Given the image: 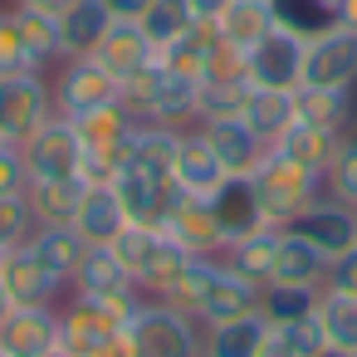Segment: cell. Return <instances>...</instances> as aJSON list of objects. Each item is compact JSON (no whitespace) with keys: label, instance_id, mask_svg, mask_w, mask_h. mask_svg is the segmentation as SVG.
<instances>
[{"label":"cell","instance_id":"47","mask_svg":"<svg viewBox=\"0 0 357 357\" xmlns=\"http://www.w3.org/2000/svg\"><path fill=\"white\" fill-rule=\"evenodd\" d=\"M323 289H333V294H357V245H352V250H342L337 259H328Z\"/></svg>","mask_w":357,"mask_h":357},{"label":"cell","instance_id":"39","mask_svg":"<svg viewBox=\"0 0 357 357\" xmlns=\"http://www.w3.org/2000/svg\"><path fill=\"white\" fill-rule=\"evenodd\" d=\"M250 98V79H206L201 84V103H196V123L211 118H240Z\"/></svg>","mask_w":357,"mask_h":357},{"label":"cell","instance_id":"45","mask_svg":"<svg viewBox=\"0 0 357 357\" xmlns=\"http://www.w3.org/2000/svg\"><path fill=\"white\" fill-rule=\"evenodd\" d=\"M35 235V215H30V201L25 196H0V245H25Z\"/></svg>","mask_w":357,"mask_h":357},{"label":"cell","instance_id":"36","mask_svg":"<svg viewBox=\"0 0 357 357\" xmlns=\"http://www.w3.org/2000/svg\"><path fill=\"white\" fill-rule=\"evenodd\" d=\"M215 45H220V30H215V25H191L181 40H172V45L162 50V64H172V69L201 79V69H206V59L215 54Z\"/></svg>","mask_w":357,"mask_h":357},{"label":"cell","instance_id":"48","mask_svg":"<svg viewBox=\"0 0 357 357\" xmlns=\"http://www.w3.org/2000/svg\"><path fill=\"white\" fill-rule=\"evenodd\" d=\"M186 10H191L196 25H215V20L230 10V0H186Z\"/></svg>","mask_w":357,"mask_h":357},{"label":"cell","instance_id":"26","mask_svg":"<svg viewBox=\"0 0 357 357\" xmlns=\"http://www.w3.org/2000/svg\"><path fill=\"white\" fill-rule=\"evenodd\" d=\"M294 113L313 128L328 132H347L352 128V89H318V84H298L294 89Z\"/></svg>","mask_w":357,"mask_h":357},{"label":"cell","instance_id":"6","mask_svg":"<svg viewBox=\"0 0 357 357\" xmlns=\"http://www.w3.org/2000/svg\"><path fill=\"white\" fill-rule=\"evenodd\" d=\"M20 157H25V172L30 181H64V176H79L84 172V142H79V128L69 118H50L40 132H30L20 142Z\"/></svg>","mask_w":357,"mask_h":357},{"label":"cell","instance_id":"42","mask_svg":"<svg viewBox=\"0 0 357 357\" xmlns=\"http://www.w3.org/2000/svg\"><path fill=\"white\" fill-rule=\"evenodd\" d=\"M323 196H333V201H342V206L357 211V147H347V137H342L337 157L323 172Z\"/></svg>","mask_w":357,"mask_h":357},{"label":"cell","instance_id":"43","mask_svg":"<svg viewBox=\"0 0 357 357\" xmlns=\"http://www.w3.org/2000/svg\"><path fill=\"white\" fill-rule=\"evenodd\" d=\"M35 59L25 50V35L15 25V10H0V79H10V74H30ZM45 74V69H40Z\"/></svg>","mask_w":357,"mask_h":357},{"label":"cell","instance_id":"28","mask_svg":"<svg viewBox=\"0 0 357 357\" xmlns=\"http://www.w3.org/2000/svg\"><path fill=\"white\" fill-rule=\"evenodd\" d=\"M328 259L298 235V230H279V255H274V279L269 284H323Z\"/></svg>","mask_w":357,"mask_h":357},{"label":"cell","instance_id":"18","mask_svg":"<svg viewBox=\"0 0 357 357\" xmlns=\"http://www.w3.org/2000/svg\"><path fill=\"white\" fill-rule=\"evenodd\" d=\"M25 245L35 250V259H40L64 289L74 284V274L84 269V259H89V250H93L74 225H35V235H30Z\"/></svg>","mask_w":357,"mask_h":357},{"label":"cell","instance_id":"23","mask_svg":"<svg viewBox=\"0 0 357 357\" xmlns=\"http://www.w3.org/2000/svg\"><path fill=\"white\" fill-rule=\"evenodd\" d=\"M113 25V10L103 0H74V6L59 15V45H64V59H79V54H93L98 40L108 35Z\"/></svg>","mask_w":357,"mask_h":357},{"label":"cell","instance_id":"8","mask_svg":"<svg viewBox=\"0 0 357 357\" xmlns=\"http://www.w3.org/2000/svg\"><path fill=\"white\" fill-rule=\"evenodd\" d=\"M54 118V98H50V74L30 69V74H10L0 79V123L15 142H25L30 132H40Z\"/></svg>","mask_w":357,"mask_h":357},{"label":"cell","instance_id":"58","mask_svg":"<svg viewBox=\"0 0 357 357\" xmlns=\"http://www.w3.org/2000/svg\"><path fill=\"white\" fill-rule=\"evenodd\" d=\"M323 357H342V352H323Z\"/></svg>","mask_w":357,"mask_h":357},{"label":"cell","instance_id":"51","mask_svg":"<svg viewBox=\"0 0 357 357\" xmlns=\"http://www.w3.org/2000/svg\"><path fill=\"white\" fill-rule=\"evenodd\" d=\"M93 357H132V342H128V333H118V337H108Z\"/></svg>","mask_w":357,"mask_h":357},{"label":"cell","instance_id":"30","mask_svg":"<svg viewBox=\"0 0 357 357\" xmlns=\"http://www.w3.org/2000/svg\"><path fill=\"white\" fill-rule=\"evenodd\" d=\"M215 30H220L225 45L250 50L274 30V10H269V0H230V10L215 20Z\"/></svg>","mask_w":357,"mask_h":357},{"label":"cell","instance_id":"41","mask_svg":"<svg viewBox=\"0 0 357 357\" xmlns=\"http://www.w3.org/2000/svg\"><path fill=\"white\" fill-rule=\"evenodd\" d=\"M157 240H162V230H157V225H123V235L108 245V250L118 255V264L128 269V279H132V284H137V279H142V269L152 264Z\"/></svg>","mask_w":357,"mask_h":357},{"label":"cell","instance_id":"50","mask_svg":"<svg viewBox=\"0 0 357 357\" xmlns=\"http://www.w3.org/2000/svg\"><path fill=\"white\" fill-rule=\"evenodd\" d=\"M333 25L357 35V0H333Z\"/></svg>","mask_w":357,"mask_h":357},{"label":"cell","instance_id":"3","mask_svg":"<svg viewBox=\"0 0 357 357\" xmlns=\"http://www.w3.org/2000/svg\"><path fill=\"white\" fill-rule=\"evenodd\" d=\"M128 342L132 357H201V323L162 298H142L137 313L128 318Z\"/></svg>","mask_w":357,"mask_h":357},{"label":"cell","instance_id":"15","mask_svg":"<svg viewBox=\"0 0 357 357\" xmlns=\"http://www.w3.org/2000/svg\"><path fill=\"white\" fill-rule=\"evenodd\" d=\"M201 132H206V142L215 147V157L230 176H250L269 152V142L245 118H211V123H201Z\"/></svg>","mask_w":357,"mask_h":357},{"label":"cell","instance_id":"29","mask_svg":"<svg viewBox=\"0 0 357 357\" xmlns=\"http://www.w3.org/2000/svg\"><path fill=\"white\" fill-rule=\"evenodd\" d=\"M108 186H113V196L123 201V215H128V225H157L167 186H157L152 176H142V172H137V167H128V162H123V172H118Z\"/></svg>","mask_w":357,"mask_h":357},{"label":"cell","instance_id":"25","mask_svg":"<svg viewBox=\"0 0 357 357\" xmlns=\"http://www.w3.org/2000/svg\"><path fill=\"white\" fill-rule=\"evenodd\" d=\"M274 255H279V225H259V230H250V235H240V240H230L225 245V264L235 269V274H245L250 284H269L274 279Z\"/></svg>","mask_w":357,"mask_h":357},{"label":"cell","instance_id":"55","mask_svg":"<svg viewBox=\"0 0 357 357\" xmlns=\"http://www.w3.org/2000/svg\"><path fill=\"white\" fill-rule=\"evenodd\" d=\"M347 147H357V118H352V128H347Z\"/></svg>","mask_w":357,"mask_h":357},{"label":"cell","instance_id":"34","mask_svg":"<svg viewBox=\"0 0 357 357\" xmlns=\"http://www.w3.org/2000/svg\"><path fill=\"white\" fill-rule=\"evenodd\" d=\"M318 323H323L328 352L357 357V294H333V289H323V298H318Z\"/></svg>","mask_w":357,"mask_h":357},{"label":"cell","instance_id":"53","mask_svg":"<svg viewBox=\"0 0 357 357\" xmlns=\"http://www.w3.org/2000/svg\"><path fill=\"white\" fill-rule=\"evenodd\" d=\"M10 308H15V303H10V294H6V284H0V323H6V318H10Z\"/></svg>","mask_w":357,"mask_h":357},{"label":"cell","instance_id":"24","mask_svg":"<svg viewBox=\"0 0 357 357\" xmlns=\"http://www.w3.org/2000/svg\"><path fill=\"white\" fill-rule=\"evenodd\" d=\"M123 225H128V215H123V201L113 196V186H89V191H84V206H79V215H74V230H79L93 250H103V245H113V240L123 235Z\"/></svg>","mask_w":357,"mask_h":357},{"label":"cell","instance_id":"19","mask_svg":"<svg viewBox=\"0 0 357 357\" xmlns=\"http://www.w3.org/2000/svg\"><path fill=\"white\" fill-rule=\"evenodd\" d=\"M211 211H215V225H220L225 245L240 240V235H250V230H259V225H269L264 211H259V196H255L250 176H225L220 191L211 196Z\"/></svg>","mask_w":357,"mask_h":357},{"label":"cell","instance_id":"21","mask_svg":"<svg viewBox=\"0 0 357 357\" xmlns=\"http://www.w3.org/2000/svg\"><path fill=\"white\" fill-rule=\"evenodd\" d=\"M255 308H259V284H250L245 274H235V269L220 259V269H215V279H211V294L201 298L196 323L211 328V323H225V318H240V313H255Z\"/></svg>","mask_w":357,"mask_h":357},{"label":"cell","instance_id":"10","mask_svg":"<svg viewBox=\"0 0 357 357\" xmlns=\"http://www.w3.org/2000/svg\"><path fill=\"white\" fill-rule=\"evenodd\" d=\"M118 333H123V323L108 318L93 298H84V294H64L59 298V347L69 357H93Z\"/></svg>","mask_w":357,"mask_h":357},{"label":"cell","instance_id":"27","mask_svg":"<svg viewBox=\"0 0 357 357\" xmlns=\"http://www.w3.org/2000/svg\"><path fill=\"white\" fill-rule=\"evenodd\" d=\"M342 137H347V132H328V128H313V123L294 118V123L279 132L274 152H284V157H294V162H303V167H313V172H328V162L337 157Z\"/></svg>","mask_w":357,"mask_h":357},{"label":"cell","instance_id":"44","mask_svg":"<svg viewBox=\"0 0 357 357\" xmlns=\"http://www.w3.org/2000/svg\"><path fill=\"white\" fill-rule=\"evenodd\" d=\"M274 333L284 337V347H289L294 357H323V352H328V337H323L318 313H308V318H298V323H284V328H274Z\"/></svg>","mask_w":357,"mask_h":357},{"label":"cell","instance_id":"57","mask_svg":"<svg viewBox=\"0 0 357 357\" xmlns=\"http://www.w3.org/2000/svg\"><path fill=\"white\" fill-rule=\"evenodd\" d=\"M50 357H69V352H64V347H54V352H50Z\"/></svg>","mask_w":357,"mask_h":357},{"label":"cell","instance_id":"4","mask_svg":"<svg viewBox=\"0 0 357 357\" xmlns=\"http://www.w3.org/2000/svg\"><path fill=\"white\" fill-rule=\"evenodd\" d=\"M50 98H54V113L59 118H84L93 108H103V103H123V84L93 54H79V59H59L54 64Z\"/></svg>","mask_w":357,"mask_h":357},{"label":"cell","instance_id":"20","mask_svg":"<svg viewBox=\"0 0 357 357\" xmlns=\"http://www.w3.org/2000/svg\"><path fill=\"white\" fill-rule=\"evenodd\" d=\"M93 59L123 84L128 74H137L142 64H152L157 59V50H152V40L142 35V25L137 20H113L108 25V35L98 40V50H93Z\"/></svg>","mask_w":357,"mask_h":357},{"label":"cell","instance_id":"1","mask_svg":"<svg viewBox=\"0 0 357 357\" xmlns=\"http://www.w3.org/2000/svg\"><path fill=\"white\" fill-rule=\"evenodd\" d=\"M196 103H201V79L162 64H142L137 74L123 79V108L137 123H167V128H196Z\"/></svg>","mask_w":357,"mask_h":357},{"label":"cell","instance_id":"52","mask_svg":"<svg viewBox=\"0 0 357 357\" xmlns=\"http://www.w3.org/2000/svg\"><path fill=\"white\" fill-rule=\"evenodd\" d=\"M15 6H30V10H45V15H64L74 0H15Z\"/></svg>","mask_w":357,"mask_h":357},{"label":"cell","instance_id":"33","mask_svg":"<svg viewBox=\"0 0 357 357\" xmlns=\"http://www.w3.org/2000/svg\"><path fill=\"white\" fill-rule=\"evenodd\" d=\"M318 298H323V284H264L259 289V313L284 328V323H298L308 313H318Z\"/></svg>","mask_w":357,"mask_h":357},{"label":"cell","instance_id":"16","mask_svg":"<svg viewBox=\"0 0 357 357\" xmlns=\"http://www.w3.org/2000/svg\"><path fill=\"white\" fill-rule=\"evenodd\" d=\"M230 172L220 167V157H215V147L206 142V132H201V123L196 128H186L181 132V152H176V186L186 191V196H201V201H211L215 191H220V181H225Z\"/></svg>","mask_w":357,"mask_h":357},{"label":"cell","instance_id":"7","mask_svg":"<svg viewBox=\"0 0 357 357\" xmlns=\"http://www.w3.org/2000/svg\"><path fill=\"white\" fill-rule=\"evenodd\" d=\"M303 45L308 40H298L294 30L274 25L259 45L245 50V79L255 89H284V93H294L303 84Z\"/></svg>","mask_w":357,"mask_h":357},{"label":"cell","instance_id":"11","mask_svg":"<svg viewBox=\"0 0 357 357\" xmlns=\"http://www.w3.org/2000/svg\"><path fill=\"white\" fill-rule=\"evenodd\" d=\"M59 347V303L10 308L0 323V357H50Z\"/></svg>","mask_w":357,"mask_h":357},{"label":"cell","instance_id":"9","mask_svg":"<svg viewBox=\"0 0 357 357\" xmlns=\"http://www.w3.org/2000/svg\"><path fill=\"white\" fill-rule=\"evenodd\" d=\"M303 84L318 89H357V35L328 25L303 45Z\"/></svg>","mask_w":357,"mask_h":357},{"label":"cell","instance_id":"2","mask_svg":"<svg viewBox=\"0 0 357 357\" xmlns=\"http://www.w3.org/2000/svg\"><path fill=\"white\" fill-rule=\"evenodd\" d=\"M250 181H255V196H259V211H264V220L269 225H294L318 196H323V172H313V167H303V162H294V157H284V152H264V162L250 172Z\"/></svg>","mask_w":357,"mask_h":357},{"label":"cell","instance_id":"5","mask_svg":"<svg viewBox=\"0 0 357 357\" xmlns=\"http://www.w3.org/2000/svg\"><path fill=\"white\" fill-rule=\"evenodd\" d=\"M157 230H162V235H172L186 255H225V235H220V225H215L211 201L186 196L176 181H172V186H167V196H162Z\"/></svg>","mask_w":357,"mask_h":357},{"label":"cell","instance_id":"54","mask_svg":"<svg viewBox=\"0 0 357 357\" xmlns=\"http://www.w3.org/2000/svg\"><path fill=\"white\" fill-rule=\"evenodd\" d=\"M10 142H15V137L6 132V123H0V147H10ZM15 147H20V142H15Z\"/></svg>","mask_w":357,"mask_h":357},{"label":"cell","instance_id":"12","mask_svg":"<svg viewBox=\"0 0 357 357\" xmlns=\"http://www.w3.org/2000/svg\"><path fill=\"white\" fill-rule=\"evenodd\" d=\"M289 230H298L323 259H337L342 250L357 245V211L342 206V201H333V196H318V201H313Z\"/></svg>","mask_w":357,"mask_h":357},{"label":"cell","instance_id":"38","mask_svg":"<svg viewBox=\"0 0 357 357\" xmlns=\"http://www.w3.org/2000/svg\"><path fill=\"white\" fill-rule=\"evenodd\" d=\"M274 25L294 30L298 40H313L333 25V0H269Z\"/></svg>","mask_w":357,"mask_h":357},{"label":"cell","instance_id":"35","mask_svg":"<svg viewBox=\"0 0 357 357\" xmlns=\"http://www.w3.org/2000/svg\"><path fill=\"white\" fill-rule=\"evenodd\" d=\"M15 10V25L25 35V50L35 59V69H54L64 59V45H59V15H45V10H30V6H10Z\"/></svg>","mask_w":357,"mask_h":357},{"label":"cell","instance_id":"49","mask_svg":"<svg viewBox=\"0 0 357 357\" xmlns=\"http://www.w3.org/2000/svg\"><path fill=\"white\" fill-rule=\"evenodd\" d=\"M103 6L113 10V20H142V10L152 6V0H103Z\"/></svg>","mask_w":357,"mask_h":357},{"label":"cell","instance_id":"17","mask_svg":"<svg viewBox=\"0 0 357 357\" xmlns=\"http://www.w3.org/2000/svg\"><path fill=\"white\" fill-rule=\"evenodd\" d=\"M269 333H274V323L259 308L240 313V318H225V323H211L201 333V357H259Z\"/></svg>","mask_w":357,"mask_h":357},{"label":"cell","instance_id":"14","mask_svg":"<svg viewBox=\"0 0 357 357\" xmlns=\"http://www.w3.org/2000/svg\"><path fill=\"white\" fill-rule=\"evenodd\" d=\"M0 284H6V294H10V303L15 308H30V303H59L69 289L35 259V250L30 245H15L10 255H6V269H0Z\"/></svg>","mask_w":357,"mask_h":357},{"label":"cell","instance_id":"37","mask_svg":"<svg viewBox=\"0 0 357 357\" xmlns=\"http://www.w3.org/2000/svg\"><path fill=\"white\" fill-rule=\"evenodd\" d=\"M137 25H142V35L152 40V50L162 54V50H167L172 40H181L196 20H191V10H186V0H152Z\"/></svg>","mask_w":357,"mask_h":357},{"label":"cell","instance_id":"56","mask_svg":"<svg viewBox=\"0 0 357 357\" xmlns=\"http://www.w3.org/2000/svg\"><path fill=\"white\" fill-rule=\"evenodd\" d=\"M6 255H10V245H0V269H6Z\"/></svg>","mask_w":357,"mask_h":357},{"label":"cell","instance_id":"22","mask_svg":"<svg viewBox=\"0 0 357 357\" xmlns=\"http://www.w3.org/2000/svg\"><path fill=\"white\" fill-rule=\"evenodd\" d=\"M84 191H89L84 176L30 181V186H25V201H30L35 225H74V215H79V206H84Z\"/></svg>","mask_w":357,"mask_h":357},{"label":"cell","instance_id":"31","mask_svg":"<svg viewBox=\"0 0 357 357\" xmlns=\"http://www.w3.org/2000/svg\"><path fill=\"white\" fill-rule=\"evenodd\" d=\"M240 118L274 147L279 132L298 118V113H294V93H284V89H255V84H250V98H245V113H240Z\"/></svg>","mask_w":357,"mask_h":357},{"label":"cell","instance_id":"32","mask_svg":"<svg viewBox=\"0 0 357 357\" xmlns=\"http://www.w3.org/2000/svg\"><path fill=\"white\" fill-rule=\"evenodd\" d=\"M215 269H220V255H191L186 259V269L157 294L162 303H172V308H181V313H201V298L211 294V279H215Z\"/></svg>","mask_w":357,"mask_h":357},{"label":"cell","instance_id":"46","mask_svg":"<svg viewBox=\"0 0 357 357\" xmlns=\"http://www.w3.org/2000/svg\"><path fill=\"white\" fill-rule=\"evenodd\" d=\"M25 186H30V172H25L20 147L15 142L0 147V196H25Z\"/></svg>","mask_w":357,"mask_h":357},{"label":"cell","instance_id":"40","mask_svg":"<svg viewBox=\"0 0 357 357\" xmlns=\"http://www.w3.org/2000/svg\"><path fill=\"white\" fill-rule=\"evenodd\" d=\"M123 284H132V279H128V269L118 264V255L103 245V250H89V259H84V269L74 274L69 294H108V289H123Z\"/></svg>","mask_w":357,"mask_h":357},{"label":"cell","instance_id":"13","mask_svg":"<svg viewBox=\"0 0 357 357\" xmlns=\"http://www.w3.org/2000/svg\"><path fill=\"white\" fill-rule=\"evenodd\" d=\"M181 132H186V128L137 123L132 137H128V167H137V172L152 176L157 186H172V176H176V152H181Z\"/></svg>","mask_w":357,"mask_h":357}]
</instances>
